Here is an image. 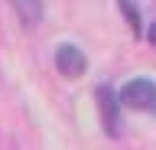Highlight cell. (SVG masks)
<instances>
[{
	"label": "cell",
	"instance_id": "cell-6",
	"mask_svg": "<svg viewBox=\"0 0 156 150\" xmlns=\"http://www.w3.org/2000/svg\"><path fill=\"white\" fill-rule=\"evenodd\" d=\"M150 42H153V46H156V23H153V26H150Z\"/></svg>",
	"mask_w": 156,
	"mask_h": 150
},
{
	"label": "cell",
	"instance_id": "cell-2",
	"mask_svg": "<svg viewBox=\"0 0 156 150\" xmlns=\"http://www.w3.org/2000/svg\"><path fill=\"white\" fill-rule=\"evenodd\" d=\"M94 101H98V114H101V127L111 137H117L120 134V101H117V91L111 85H98Z\"/></svg>",
	"mask_w": 156,
	"mask_h": 150
},
{
	"label": "cell",
	"instance_id": "cell-1",
	"mask_svg": "<svg viewBox=\"0 0 156 150\" xmlns=\"http://www.w3.org/2000/svg\"><path fill=\"white\" fill-rule=\"evenodd\" d=\"M120 108L140 111V114H156V82L150 79H130L124 82V88L117 91Z\"/></svg>",
	"mask_w": 156,
	"mask_h": 150
},
{
	"label": "cell",
	"instance_id": "cell-5",
	"mask_svg": "<svg viewBox=\"0 0 156 150\" xmlns=\"http://www.w3.org/2000/svg\"><path fill=\"white\" fill-rule=\"evenodd\" d=\"M117 7H120V13H124V23L130 26V33H133V36H140V33H143V23H140V10H136L130 0H117Z\"/></svg>",
	"mask_w": 156,
	"mask_h": 150
},
{
	"label": "cell",
	"instance_id": "cell-4",
	"mask_svg": "<svg viewBox=\"0 0 156 150\" xmlns=\"http://www.w3.org/2000/svg\"><path fill=\"white\" fill-rule=\"evenodd\" d=\"M10 7H13V13L20 16L23 26H36L42 20V0H10Z\"/></svg>",
	"mask_w": 156,
	"mask_h": 150
},
{
	"label": "cell",
	"instance_id": "cell-3",
	"mask_svg": "<svg viewBox=\"0 0 156 150\" xmlns=\"http://www.w3.org/2000/svg\"><path fill=\"white\" fill-rule=\"evenodd\" d=\"M55 69L62 79H81L88 72V56L78 46H72V42H62L55 49Z\"/></svg>",
	"mask_w": 156,
	"mask_h": 150
}]
</instances>
